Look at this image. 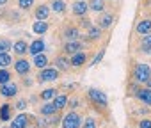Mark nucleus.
Returning a JSON list of instances; mask_svg holds the SVG:
<instances>
[{"label":"nucleus","instance_id":"obj_14","mask_svg":"<svg viewBox=\"0 0 151 128\" xmlns=\"http://www.w3.org/2000/svg\"><path fill=\"white\" fill-rule=\"evenodd\" d=\"M32 30L36 32V34H39V36H43L46 30H48V23L46 22H34V25H32Z\"/></svg>","mask_w":151,"mask_h":128},{"label":"nucleus","instance_id":"obj_20","mask_svg":"<svg viewBox=\"0 0 151 128\" xmlns=\"http://www.w3.org/2000/svg\"><path fill=\"white\" fill-rule=\"evenodd\" d=\"M66 103H68V96H66V94H59V96H55V98H53V105L57 107V110L64 109V107H66Z\"/></svg>","mask_w":151,"mask_h":128},{"label":"nucleus","instance_id":"obj_32","mask_svg":"<svg viewBox=\"0 0 151 128\" xmlns=\"http://www.w3.org/2000/svg\"><path fill=\"white\" fill-rule=\"evenodd\" d=\"M80 128H96V121H94L93 117H89V119H86V121L82 123Z\"/></svg>","mask_w":151,"mask_h":128},{"label":"nucleus","instance_id":"obj_7","mask_svg":"<svg viewBox=\"0 0 151 128\" xmlns=\"http://www.w3.org/2000/svg\"><path fill=\"white\" fill-rule=\"evenodd\" d=\"M16 93H18V86L16 84H11V82H7V84H4L2 87H0V94L6 96V98H11Z\"/></svg>","mask_w":151,"mask_h":128},{"label":"nucleus","instance_id":"obj_38","mask_svg":"<svg viewBox=\"0 0 151 128\" xmlns=\"http://www.w3.org/2000/svg\"><path fill=\"white\" fill-rule=\"evenodd\" d=\"M6 2H7V0H0V6H4Z\"/></svg>","mask_w":151,"mask_h":128},{"label":"nucleus","instance_id":"obj_21","mask_svg":"<svg viewBox=\"0 0 151 128\" xmlns=\"http://www.w3.org/2000/svg\"><path fill=\"white\" fill-rule=\"evenodd\" d=\"M52 9H53L55 13L62 14V13L66 11V2H64V0H53V2H52Z\"/></svg>","mask_w":151,"mask_h":128},{"label":"nucleus","instance_id":"obj_26","mask_svg":"<svg viewBox=\"0 0 151 128\" xmlns=\"http://www.w3.org/2000/svg\"><path fill=\"white\" fill-rule=\"evenodd\" d=\"M11 64V57H9V53L6 52V53H0V68H6V66H9Z\"/></svg>","mask_w":151,"mask_h":128},{"label":"nucleus","instance_id":"obj_11","mask_svg":"<svg viewBox=\"0 0 151 128\" xmlns=\"http://www.w3.org/2000/svg\"><path fill=\"white\" fill-rule=\"evenodd\" d=\"M135 96H137L142 103L151 105V89H139V91L135 93Z\"/></svg>","mask_w":151,"mask_h":128},{"label":"nucleus","instance_id":"obj_24","mask_svg":"<svg viewBox=\"0 0 151 128\" xmlns=\"http://www.w3.org/2000/svg\"><path fill=\"white\" fill-rule=\"evenodd\" d=\"M89 7L93 9V11H103L105 9V4H103V0H91L89 2Z\"/></svg>","mask_w":151,"mask_h":128},{"label":"nucleus","instance_id":"obj_19","mask_svg":"<svg viewBox=\"0 0 151 128\" xmlns=\"http://www.w3.org/2000/svg\"><path fill=\"white\" fill-rule=\"evenodd\" d=\"M34 64L37 68H46V64H48V59H46V55L45 53H39V55H34Z\"/></svg>","mask_w":151,"mask_h":128},{"label":"nucleus","instance_id":"obj_34","mask_svg":"<svg viewBox=\"0 0 151 128\" xmlns=\"http://www.w3.org/2000/svg\"><path fill=\"white\" fill-rule=\"evenodd\" d=\"M139 128H151V121L149 119H142L139 123Z\"/></svg>","mask_w":151,"mask_h":128},{"label":"nucleus","instance_id":"obj_13","mask_svg":"<svg viewBox=\"0 0 151 128\" xmlns=\"http://www.w3.org/2000/svg\"><path fill=\"white\" fill-rule=\"evenodd\" d=\"M27 123H29V117H27L25 114H20V116H16L14 121L11 123V128H25Z\"/></svg>","mask_w":151,"mask_h":128},{"label":"nucleus","instance_id":"obj_25","mask_svg":"<svg viewBox=\"0 0 151 128\" xmlns=\"http://www.w3.org/2000/svg\"><path fill=\"white\" fill-rule=\"evenodd\" d=\"M66 37H68V41H77V37H78V30L77 29H66Z\"/></svg>","mask_w":151,"mask_h":128},{"label":"nucleus","instance_id":"obj_27","mask_svg":"<svg viewBox=\"0 0 151 128\" xmlns=\"http://www.w3.org/2000/svg\"><path fill=\"white\" fill-rule=\"evenodd\" d=\"M9 109L11 105H2V109H0V119L2 121H9Z\"/></svg>","mask_w":151,"mask_h":128},{"label":"nucleus","instance_id":"obj_10","mask_svg":"<svg viewBox=\"0 0 151 128\" xmlns=\"http://www.w3.org/2000/svg\"><path fill=\"white\" fill-rule=\"evenodd\" d=\"M43 50H45L43 39H36V41H32L30 46H29V52H30L32 55H39V53H43Z\"/></svg>","mask_w":151,"mask_h":128},{"label":"nucleus","instance_id":"obj_16","mask_svg":"<svg viewBox=\"0 0 151 128\" xmlns=\"http://www.w3.org/2000/svg\"><path fill=\"white\" fill-rule=\"evenodd\" d=\"M112 22H114V16H112V14H105V16H101V18L98 20V27H100V29H109V27L112 25Z\"/></svg>","mask_w":151,"mask_h":128},{"label":"nucleus","instance_id":"obj_15","mask_svg":"<svg viewBox=\"0 0 151 128\" xmlns=\"http://www.w3.org/2000/svg\"><path fill=\"white\" fill-rule=\"evenodd\" d=\"M84 62H86V53H84V52H80V53H77V55H71V66L78 68V66H82Z\"/></svg>","mask_w":151,"mask_h":128},{"label":"nucleus","instance_id":"obj_37","mask_svg":"<svg viewBox=\"0 0 151 128\" xmlns=\"http://www.w3.org/2000/svg\"><path fill=\"white\" fill-rule=\"evenodd\" d=\"M146 84H147V89H151V78H149V80H147Z\"/></svg>","mask_w":151,"mask_h":128},{"label":"nucleus","instance_id":"obj_30","mask_svg":"<svg viewBox=\"0 0 151 128\" xmlns=\"http://www.w3.org/2000/svg\"><path fill=\"white\" fill-rule=\"evenodd\" d=\"M11 48V41L9 39H0V53H6Z\"/></svg>","mask_w":151,"mask_h":128},{"label":"nucleus","instance_id":"obj_8","mask_svg":"<svg viewBox=\"0 0 151 128\" xmlns=\"http://www.w3.org/2000/svg\"><path fill=\"white\" fill-rule=\"evenodd\" d=\"M14 70H16V73H20V75H27V73L30 71V64H29V60L20 59V60L14 62Z\"/></svg>","mask_w":151,"mask_h":128},{"label":"nucleus","instance_id":"obj_22","mask_svg":"<svg viewBox=\"0 0 151 128\" xmlns=\"http://www.w3.org/2000/svg\"><path fill=\"white\" fill-rule=\"evenodd\" d=\"M14 52H16L18 55H23V53H27V52H29V46H27V43H25V41H16V43H14Z\"/></svg>","mask_w":151,"mask_h":128},{"label":"nucleus","instance_id":"obj_29","mask_svg":"<svg viewBox=\"0 0 151 128\" xmlns=\"http://www.w3.org/2000/svg\"><path fill=\"white\" fill-rule=\"evenodd\" d=\"M100 36H101V29L100 27H91L89 29V37L91 39H98Z\"/></svg>","mask_w":151,"mask_h":128},{"label":"nucleus","instance_id":"obj_35","mask_svg":"<svg viewBox=\"0 0 151 128\" xmlns=\"http://www.w3.org/2000/svg\"><path fill=\"white\" fill-rule=\"evenodd\" d=\"M103 55H105V50H101V52H100V53H98V55L94 57V60H93V64H98V62H100V60L103 59Z\"/></svg>","mask_w":151,"mask_h":128},{"label":"nucleus","instance_id":"obj_6","mask_svg":"<svg viewBox=\"0 0 151 128\" xmlns=\"http://www.w3.org/2000/svg\"><path fill=\"white\" fill-rule=\"evenodd\" d=\"M87 9H89V4H86L84 0H78V2H75V4L71 6V11L77 14V16H86Z\"/></svg>","mask_w":151,"mask_h":128},{"label":"nucleus","instance_id":"obj_5","mask_svg":"<svg viewBox=\"0 0 151 128\" xmlns=\"http://www.w3.org/2000/svg\"><path fill=\"white\" fill-rule=\"evenodd\" d=\"M80 50H84V45L78 41H68L64 45V52L68 55H77V53H80Z\"/></svg>","mask_w":151,"mask_h":128},{"label":"nucleus","instance_id":"obj_18","mask_svg":"<svg viewBox=\"0 0 151 128\" xmlns=\"http://www.w3.org/2000/svg\"><path fill=\"white\" fill-rule=\"evenodd\" d=\"M55 64H57V70H60V71H66V70H69V64H71V60H68L66 57H57V59H55Z\"/></svg>","mask_w":151,"mask_h":128},{"label":"nucleus","instance_id":"obj_31","mask_svg":"<svg viewBox=\"0 0 151 128\" xmlns=\"http://www.w3.org/2000/svg\"><path fill=\"white\" fill-rule=\"evenodd\" d=\"M9 78H11V75H9V71H6V70H0V84H7L9 82Z\"/></svg>","mask_w":151,"mask_h":128},{"label":"nucleus","instance_id":"obj_28","mask_svg":"<svg viewBox=\"0 0 151 128\" xmlns=\"http://www.w3.org/2000/svg\"><path fill=\"white\" fill-rule=\"evenodd\" d=\"M55 96H57V91H55V89H46V91L41 93V98H43V100H52V98H55Z\"/></svg>","mask_w":151,"mask_h":128},{"label":"nucleus","instance_id":"obj_23","mask_svg":"<svg viewBox=\"0 0 151 128\" xmlns=\"http://www.w3.org/2000/svg\"><path fill=\"white\" fill-rule=\"evenodd\" d=\"M55 112H57V107H55L53 103H46V105L41 107V114H43V116H53Z\"/></svg>","mask_w":151,"mask_h":128},{"label":"nucleus","instance_id":"obj_33","mask_svg":"<svg viewBox=\"0 0 151 128\" xmlns=\"http://www.w3.org/2000/svg\"><path fill=\"white\" fill-rule=\"evenodd\" d=\"M32 4H34V0H18V6L22 9H29V7H32Z\"/></svg>","mask_w":151,"mask_h":128},{"label":"nucleus","instance_id":"obj_2","mask_svg":"<svg viewBox=\"0 0 151 128\" xmlns=\"http://www.w3.org/2000/svg\"><path fill=\"white\" fill-rule=\"evenodd\" d=\"M82 126V119L77 112H69L64 116L62 119V128H80Z\"/></svg>","mask_w":151,"mask_h":128},{"label":"nucleus","instance_id":"obj_4","mask_svg":"<svg viewBox=\"0 0 151 128\" xmlns=\"http://www.w3.org/2000/svg\"><path fill=\"white\" fill-rule=\"evenodd\" d=\"M89 98H91L96 105H101V107L107 105V96H105V93H101V91H98V89H89Z\"/></svg>","mask_w":151,"mask_h":128},{"label":"nucleus","instance_id":"obj_12","mask_svg":"<svg viewBox=\"0 0 151 128\" xmlns=\"http://www.w3.org/2000/svg\"><path fill=\"white\" fill-rule=\"evenodd\" d=\"M48 16H50V7H48V6L43 4V6H39V7L36 9V18H37L39 22H45Z\"/></svg>","mask_w":151,"mask_h":128},{"label":"nucleus","instance_id":"obj_36","mask_svg":"<svg viewBox=\"0 0 151 128\" xmlns=\"http://www.w3.org/2000/svg\"><path fill=\"white\" fill-rule=\"evenodd\" d=\"M25 105H27V103H25V101L22 100V101H18V103H16V109H20V110H23V109H25Z\"/></svg>","mask_w":151,"mask_h":128},{"label":"nucleus","instance_id":"obj_17","mask_svg":"<svg viewBox=\"0 0 151 128\" xmlns=\"http://www.w3.org/2000/svg\"><path fill=\"white\" fill-rule=\"evenodd\" d=\"M140 50L144 53H151V34H146L140 41Z\"/></svg>","mask_w":151,"mask_h":128},{"label":"nucleus","instance_id":"obj_3","mask_svg":"<svg viewBox=\"0 0 151 128\" xmlns=\"http://www.w3.org/2000/svg\"><path fill=\"white\" fill-rule=\"evenodd\" d=\"M39 82H52V80H57L59 78V70L57 68H43L37 75Z\"/></svg>","mask_w":151,"mask_h":128},{"label":"nucleus","instance_id":"obj_9","mask_svg":"<svg viewBox=\"0 0 151 128\" xmlns=\"http://www.w3.org/2000/svg\"><path fill=\"white\" fill-rule=\"evenodd\" d=\"M135 30H137L139 34H142V36L151 34V20H140V22L137 23Z\"/></svg>","mask_w":151,"mask_h":128},{"label":"nucleus","instance_id":"obj_1","mask_svg":"<svg viewBox=\"0 0 151 128\" xmlns=\"http://www.w3.org/2000/svg\"><path fill=\"white\" fill-rule=\"evenodd\" d=\"M133 78L137 82H147L151 78V68L147 64H137L133 68Z\"/></svg>","mask_w":151,"mask_h":128}]
</instances>
